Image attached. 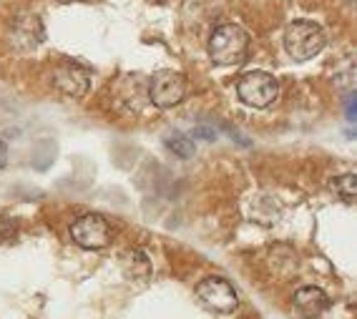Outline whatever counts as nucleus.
I'll return each instance as SVG.
<instances>
[{
  "mask_svg": "<svg viewBox=\"0 0 357 319\" xmlns=\"http://www.w3.org/2000/svg\"><path fill=\"white\" fill-rule=\"evenodd\" d=\"M249 51V36L242 26L224 23L214 28L209 38V58L217 65H239L244 63Z\"/></svg>",
  "mask_w": 357,
  "mask_h": 319,
  "instance_id": "1",
  "label": "nucleus"
},
{
  "mask_svg": "<svg viewBox=\"0 0 357 319\" xmlns=\"http://www.w3.org/2000/svg\"><path fill=\"white\" fill-rule=\"evenodd\" d=\"M325 31L312 20H294L284 31V48L294 61H310L325 48Z\"/></svg>",
  "mask_w": 357,
  "mask_h": 319,
  "instance_id": "2",
  "label": "nucleus"
},
{
  "mask_svg": "<svg viewBox=\"0 0 357 319\" xmlns=\"http://www.w3.org/2000/svg\"><path fill=\"white\" fill-rule=\"evenodd\" d=\"M236 96L242 98V103L252 106V109H267L280 96V84H277V78L272 73L249 70L236 84Z\"/></svg>",
  "mask_w": 357,
  "mask_h": 319,
  "instance_id": "3",
  "label": "nucleus"
},
{
  "mask_svg": "<svg viewBox=\"0 0 357 319\" xmlns=\"http://www.w3.org/2000/svg\"><path fill=\"white\" fill-rule=\"evenodd\" d=\"M186 96V78L178 70H159L153 73L149 86V98L156 109H174Z\"/></svg>",
  "mask_w": 357,
  "mask_h": 319,
  "instance_id": "4",
  "label": "nucleus"
},
{
  "mask_svg": "<svg viewBox=\"0 0 357 319\" xmlns=\"http://www.w3.org/2000/svg\"><path fill=\"white\" fill-rule=\"evenodd\" d=\"M197 297L202 299V304L209 306L211 312L219 314H231L236 309V304H239L236 289L222 277H206V279L199 281Z\"/></svg>",
  "mask_w": 357,
  "mask_h": 319,
  "instance_id": "5",
  "label": "nucleus"
},
{
  "mask_svg": "<svg viewBox=\"0 0 357 319\" xmlns=\"http://www.w3.org/2000/svg\"><path fill=\"white\" fill-rule=\"evenodd\" d=\"M70 239L83 249H103L111 242V226L101 214H83L70 226Z\"/></svg>",
  "mask_w": 357,
  "mask_h": 319,
  "instance_id": "6",
  "label": "nucleus"
},
{
  "mask_svg": "<svg viewBox=\"0 0 357 319\" xmlns=\"http://www.w3.org/2000/svg\"><path fill=\"white\" fill-rule=\"evenodd\" d=\"M53 86L68 98L86 96V91L91 86L89 70L83 68V65L73 63V61H63V63H58L53 68Z\"/></svg>",
  "mask_w": 357,
  "mask_h": 319,
  "instance_id": "7",
  "label": "nucleus"
},
{
  "mask_svg": "<svg viewBox=\"0 0 357 319\" xmlns=\"http://www.w3.org/2000/svg\"><path fill=\"white\" fill-rule=\"evenodd\" d=\"M294 306L305 319H314L330 306V297L319 287H302L294 292Z\"/></svg>",
  "mask_w": 357,
  "mask_h": 319,
  "instance_id": "8",
  "label": "nucleus"
},
{
  "mask_svg": "<svg viewBox=\"0 0 357 319\" xmlns=\"http://www.w3.org/2000/svg\"><path fill=\"white\" fill-rule=\"evenodd\" d=\"M149 259L144 251L139 249H131L126 256H123V272H126L128 277H146L149 274Z\"/></svg>",
  "mask_w": 357,
  "mask_h": 319,
  "instance_id": "9",
  "label": "nucleus"
},
{
  "mask_svg": "<svg viewBox=\"0 0 357 319\" xmlns=\"http://www.w3.org/2000/svg\"><path fill=\"white\" fill-rule=\"evenodd\" d=\"M330 189L335 194H337L342 201H347V204H352L355 201V194H357V181H355V173H342V176H337V179H332Z\"/></svg>",
  "mask_w": 357,
  "mask_h": 319,
  "instance_id": "10",
  "label": "nucleus"
},
{
  "mask_svg": "<svg viewBox=\"0 0 357 319\" xmlns=\"http://www.w3.org/2000/svg\"><path fill=\"white\" fill-rule=\"evenodd\" d=\"M166 148L172 153H176L178 159H192L194 153H197V146H194V141L184 134H172L166 136Z\"/></svg>",
  "mask_w": 357,
  "mask_h": 319,
  "instance_id": "11",
  "label": "nucleus"
},
{
  "mask_svg": "<svg viewBox=\"0 0 357 319\" xmlns=\"http://www.w3.org/2000/svg\"><path fill=\"white\" fill-rule=\"evenodd\" d=\"M15 229H18V221L13 217H0V244L13 239Z\"/></svg>",
  "mask_w": 357,
  "mask_h": 319,
  "instance_id": "12",
  "label": "nucleus"
},
{
  "mask_svg": "<svg viewBox=\"0 0 357 319\" xmlns=\"http://www.w3.org/2000/svg\"><path fill=\"white\" fill-rule=\"evenodd\" d=\"M194 136H202V139H206V141H214V139H217V134H211L209 128H197V131H194Z\"/></svg>",
  "mask_w": 357,
  "mask_h": 319,
  "instance_id": "13",
  "label": "nucleus"
},
{
  "mask_svg": "<svg viewBox=\"0 0 357 319\" xmlns=\"http://www.w3.org/2000/svg\"><path fill=\"white\" fill-rule=\"evenodd\" d=\"M8 164V146H6V141H0V169Z\"/></svg>",
  "mask_w": 357,
  "mask_h": 319,
  "instance_id": "14",
  "label": "nucleus"
},
{
  "mask_svg": "<svg viewBox=\"0 0 357 319\" xmlns=\"http://www.w3.org/2000/svg\"><path fill=\"white\" fill-rule=\"evenodd\" d=\"M347 118L355 121V96H350V101H347Z\"/></svg>",
  "mask_w": 357,
  "mask_h": 319,
  "instance_id": "15",
  "label": "nucleus"
}]
</instances>
